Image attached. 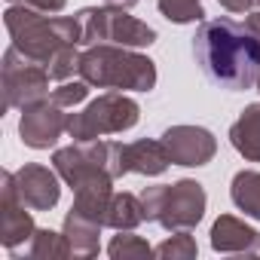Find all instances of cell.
<instances>
[{
	"label": "cell",
	"mask_w": 260,
	"mask_h": 260,
	"mask_svg": "<svg viewBox=\"0 0 260 260\" xmlns=\"http://www.w3.org/2000/svg\"><path fill=\"white\" fill-rule=\"evenodd\" d=\"M193 55L205 77L223 89L242 92L254 89L260 77V37L245 22L236 19H208L196 28Z\"/></svg>",
	"instance_id": "cell-1"
},
{
	"label": "cell",
	"mask_w": 260,
	"mask_h": 260,
	"mask_svg": "<svg viewBox=\"0 0 260 260\" xmlns=\"http://www.w3.org/2000/svg\"><path fill=\"white\" fill-rule=\"evenodd\" d=\"M4 25L13 37V46L37 64H49L61 46H80L77 16H46L25 4H13L4 13Z\"/></svg>",
	"instance_id": "cell-2"
},
{
	"label": "cell",
	"mask_w": 260,
	"mask_h": 260,
	"mask_svg": "<svg viewBox=\"0 0 260 260\" xmlns=\"http://www.w3.org/2000/svg\"><path fill=\"white\" fill-rule=\"evenodd\" d=\"M80 77L95 89L150 92L156 86V64L132 46L98 43L86 46V52L80 55Z\"/></svg>",
	"instance_id": "cell-3"
},
{
	"label": "cell",
	"mask_w": 260,
	"mask_h": 260,
	"mask_svg": "<svg viewBox=\"0 0 260 260\" xmlns=\"http://www.w3.org/2000/svg\"><path fill=\"white\" fill-rule=\"evenodd\" d=\"M147 223H159L169 233L178 230H196V223L205 217V187L193 178H181L175 184H156L144 187L141 193Z\"/></svg>",
	"instance_id": "cell-4"
},
{
	"label": "cell",
	"mask_w": 260,
	"mask_h": 260,
	"mask_svg": "<svg viewBox=\"0 0 260 260\" xmlns=\"http://www.w3.org/2000/svg\"><path fill=\"white\" fill-rule=\"evenodd\" d=\"M141 119V107L135 98L122 92H104L89 101L80 113H68V135L74 141H95L101 135H119L135 128Z\"/></svg>",
	"instance_id": "cell-5"
},
{
	"label": "cell",
	"mask_w": 260,
	"mask_h": 260,
	"mask_svg": "<svg viewBox=\"0 0 260 260\" xmlns=\"http://www.w3.org/2000/svg\"><path fill=\"white\" fill-rule=\"evenodd\" d=\"M0 74H4V107H19L25 110L28 104L46 101L49 98V71L46 64L31 61L28 55H22L16 46H10L4 52V64H0Z\"/></svg>",
	"instance_id": "cell-6"
},
{
	"label": "cell",
	"mask_w": 260,
	"mask_h": 260,
	"mask_svg": "<svg viewBox=\"0 0 260 260\" xmlns=\"http://www.w3.org/2000/svg\"><path fill=\"white\" fill-rule=\"evenodd\" d=\"M37 226L31 217V208L19 199L16 190V172L0 175V245L19 254V248H28Z\"/></svg>",
	"instance_id": "cell-7"
},
{
	"label": "cell",
	"mask_w": 260,
	"mask_h": 260,
	"mask_svg": "<svg viewBox=\"0 0 260 260\" xmlns=\"http://www.w3.org/2000/svg\"><path fill=\"white\" fill-rule=\"evenodd\" d=\"M61 132H68V113L52 98L28 104L22 110L19 135H22L25 147H31V150H49V147H55V141L61 138Z\"/></svg>",
	"instance_id": "cell-8"
},
{
	"label": "cell",
	"mask_w": 260,
	"mask_h": 260,
	"mask_svg": "<svg viewBox=\"0 0 260 260\" xmlns=\"http://www.w3.org/2000/svg\"><path fill=\"white\" fill-rule=\"evenodd\" d=\"M162 144L169 150L172 166H205L217 153V138L202 125H172L162 132Z\"/></svg>",
	"instance_id": "cell-9"
},
{
	"label": "cell",
	"mask_w": 260,
	"mask_h": 260,
	"mask_svg": "<svg viewBox=\"0 0 260 260\" xmlns=\"http://www.w3.org/2000/svg\"><path fill=\"white\" fill-rule=\"evenodd\" d=\"M16 190H19V199L31 211H49L61 199L58 172H52V169H46L40 162H25L16 172Z\"/></svg>",
	"instance_id": "cell-10"
},
{
	"label": "cell",
	"mask_w": 260,
	"mask_h": 260,
	"mask_svg": "<svg viewBox=\"0 0 260 260\" xmlns=\"http://www.w3.org/2000/svg\"><path fill=\"white\" fill-rule=\"evenodd\" d=\"M211 248L220 254H257L260 257V233L233 214H220L211 226Z\"/></svg>",
	"instance_id": "cell-11"
},
{
	"label": "cell",
	"mask_w": 260,
	"mask_h": 260,
	"mask_svg": "<svg viewBox=\"0 0 260 260\" xmlns=\"http://www.w3.org/2000/svg\"><path fill=\"white\" fill-rule=\"evenodd\" d=\"M104 43L141 49V46L156 43V31L147 22H138L135 16H128V10L104 7Z\"/></svg>",
	"instance_id": "cell-12"
},
{
	"label": "cell",
	"mask_w": 260,
	"mask_h": 260,
	"mask_svg": "<svg viewBox=\"0 0 260 260\" xmlns=\"http://www.w3.org/2000/svg\"><path fill=\"white\" fill-rule=\"evenodd\" d=\"M172 166L169 159V150L159 141H150V138H141V141H132V144H122V175H147V178H156L162 175L166 169Z\"/></svg>",
	"instance_id": "cell-13"
},
{
	"label": "cell",
	"mask_w": 260,
	"mask_h": 260,
	"mask_svg": "<svg viewBox=\"0 0 260 260\" xmlns=\"http://www.w3.org/2000/svg\"><path fill=\"white\" fill-rule=\"evenodd\" d=\"M101 223L80 214V211H68L64 214V236H68V245H71V254L74 257H98L101 251Z\"/></svg>",
	"instance_id": "cell-14"
},
{
	"label": "cell",
	"mask_w": 260,
	"mask_h": 260,
	"mask_svg": "<svg viewBox=\"0 0 260 260\" xmlns=\"http://www.w3.org/2000/svg\"><path fill=\"white\" fill-rule=\"evenodd\" d=\"M230 144L248 162H260V101L248 104L230 125Z\"/></svg>",
	"instance_id": "cell-15"
},
{
	"label": "cell",
	"mask_w": 260,
	"mask_h": 260,
	"mask_svg": "<svg viewBox=\"0 0 260 260\" xmlns=\"http://www.w3.org/2000/svg\"><path fill=\"white\" fill-rule=\"evenodd\" d=\"M147 220V214H144V202H141V196H135V193H113V199H110V208H107V226L110 230H135V226H141Z\"/></svg>",
	"instance_id": "cell-16"
},
{
	"label": "cell",
	"mask_w": 260,
	"mask_h": 260,
	"mask_svg": "<svg viewBox=\"0 0 260 260\" xmlns=\"http://www.w3.org/2000/svg\"><path fill=\"white\" fill-rule=\"evenodd\" d=\"M230 199L239 211L260 220V172H251V169L236 172L230 184Z\"/></svg>",
	"instance_id": "cell-17"
},
{
	"label": "cell",
	"mask_w": 260,
	"mask_h": 260,
	"mask_svg": "<svg viewBox=\"0 0 260 260\" xmlns=\"http://www.w3.org/2000/svg\"><path fill=\"white\" fill-rule=\"evenodd\" d=\"M25 257H34V260H61V257H74V254H71V245H68L64 233L37 230L34 239L25 248Z\"/></svg>",
	"instance_id": "cell-18"
},
{
	"label": "cell",
	"mask_w": 260,
	"mask_h": 260,
	"mask_svg": "<svg viewBox=\"0 0 260 260\" xmlns=\"http://www.w3.org/2000/svg\"><path fill=\"white\" fill-rule=\"evenodd\" d=\"M107 254L113 260H144V257H153V248L147 245V239L135 236L132 230H119V236L110 239Z\"/></svg>",
	"instance_id": "cell-19"
},
{
	"label": "cell",
	"mask_w": 260,
	"mask_h": 260,
	"mask_svg": "<svg viewBox=\"0 0 260 260\" xmlns=\"http://www.w3.org/2000/svg\"><path fill=\"white\" fill-rule=\"evenodd\" d=\"M196 254H199V245L190 236V230H178L172 239L153 248V257H162V260H193Z\"/></svg>",
	"instance_id": "cell-20"
},
{
	"label": "cell",
	"mask_w": 260,
	"mask_h": 260,
	"mask_svg": "<svg viewBox=\"0 0 260 260\" xmlns=\"http://www.w3.org/2000/svg\"><path fill=\"white\" fill-rule=\"evenodd\" d=\"M80 22V46L104 43V7H83L77 13Z\"/></svg>",
	"instance_id": "cell-21"
},
{
	"label": "cell",
	"mask_w": 260,
	"mask_h": 260,
	"mask_svg": "<svg viewBox=\"0 0 260 260\" xmlns=\"http://www.w3.org/2000/svg\"><path fill=\"white\" fill-rule=\"evenodd\" d=\"M159 13L175 22V25H190V22H202L205 10H202V0H156Z\"/></svg>",
	"instance_id": "cell-22"
},
{
	"label": "cell",
	"mask_w": 260,
	"mask_h": 260,
	"mask_svg": "<svg viewBox=\"0 0 260 260\" xmlns=\"http://www.w3.org/2000/svg\"><path fill=\"white\" fill-rule=\"evenodd\" d=\"M80 49L77 46H61L52 58H49V64H46V71H49V77L52 80H58V83H64V80H71L74 74H80Z\"/></svg>",
	"instance_id": "cell-23"
},
{
	"label": "cell",
	"mask_w": 260,
	"mask_h": 260,
	"mask_svg": "<svg viewBox=\"0 0 260 260\" xmlns=\"http://www.w3.org/2000/svg\"><path fill=\"white\" fill-rule=\"evenodd\" d=\"M89 89H92V86H89L83 77H80V80H74V83H71V80H64V83H58V86L52 89V95H49V98H52L58 107H64V110H68V107H77L80 101H86Z\"/></svg>",
	"instance_id": "cell-24"
},
{
	"label": "cell",
	"mask_w": 260,
	"mask_h": 260,
	"mask_svg": "<svg viewBox=\"0 0 260 260\" xmlns=\"http://www.w3.org/2000/svg\"><path fill=\"white\" fill-rule=\"evenodd\" d=\"M10 4H25L31 10H40L46 16H55V13H61L68 7V0H10Z\"/></svg>",
	"instance_id": "cell-25"
},
{
	"label": "cell",
	"mask_w": 260,
	"mask_h": 260,
	"mask_svg": "<svg viewBox=\"0 0 260 260\" xmlns=\"http://www.w3.org/2000/svg\"><path fill=\"white\" fill-rule=\"evenodd\" d=\"M220 7H223L226 13H236V16H245V13H251V10L257 7V0H220Z\"/></svg>",
	"instance_id": "cell-26"
},
{
	"label": "cell",
	"mask_w": 260,
	"mask_h": 260,
	"mask_svg": "<svg viewBox=\"0 0 260 260\" xmlns=\"http://www.w3.org/2000/svg\"><path fill=\"white\" fill-rule=\"evenodd\" d=\"M138 0H104V7H113V10H132Z\"/></svg>",
	"instance_id": "cell-27"
},
{
	"label": "cell",
	"mask_w": 260,
	"mask_h": 260,
	"mask_svg": "<svg viewBox=\"0 0 260 260\" xmlns=\"http://www.w3.org/2000/svg\"><path fill=\"white\" fill-rule=\"evenodd\" d=\"M248 25L257 31V37H260V13H254V16H248ZM257 92H260V77H257Z\"/></svg>",
	"instance_id": "cell-28"
},
{
	"label": "cell",
	"mask_w": 260,
	"mask_h": 260,
	"mask_svg": "<svg viewBox=\"0 0 260 260\" xmlns=\"http://www.w3.org/2000/svg\"><path fill=\"white\" fill-rule=\"evenodd\" d=\"M257 7H260V0H257Z\"/></svg>",
	"instance_id": "cell-29"
}]
</instances>
